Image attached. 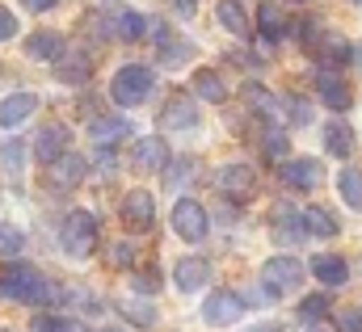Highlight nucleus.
I'll list each match as a JSON object with an SVG mask.
<instances>
[{"mask_svg": "<svg viewBox=\"0 0 362 332\" xmlns=\"http://www.w3.org/2000/svg\"><path fill=\"white\" fill-rule=\"evenodd\" d=\"M0 299L30 303V307H55V303L64 299V290H59L51 278H42L34 265H25V261H8V265L0 269Z\"/></svg>", "mask_w": 362, "mask_h": 332, "instance_id": "f257e3e1", "label": "nucleus"}, {"mask_svg": "<svg viewBox=\"0 0 362 332\" xmlns=\"http://www.w3.org/2000/svg\"><path fill=\"white\" fill-rule=\"evenodd\" d=\"M152 88H156V72H152V68H144V64H127V68H118L114 81H110V101L122 105V109H135V105L148 101Z\"/></svg>", "mask_w": 362, "mask_h": 332, "instance_id": "f03ea898", "label": "nucleus"}, {"mask_svg": "<svg viewBox=\"0 0 362 332\" xmlns=\"http://www.w3.org/2000/svg\"><path fill=\"white\" fill-rule=\"evenodd\" d=\"M303 273H308L303 261H295V256H270L262 265V286H266L270 299H282V295H295L299 290Z\"/></svg>", "mask_w": 362, "mask_h": 332, "instance_id": "7ed1b4c3", "label": "nucleus"}, {"mask_svg": "<svg viewBox=\"0 0 362 332\" xmlns=\"http://www.w3.org/2000/svg\"><path fill=\"white\" fill-rule=\"evenodd\" d=\"M59 244L68 256H89L97 249V219H93L89 211H72L68 219H64V227H59Z\"/></svg>", "mask_w": 362, "mask_h": 332, "instance_id": "20e7f679", "label": "nucleus"}, {"mask_svg": "<svg viewBox=\"0 0 362 332\" xmlns=\"http://www.w3.org/2000/svg\"><path fill=\"white\" fill-rule=\"evenodd\" d=\"M173 232H177L185 244H202L206 232H211V219H206V206L194 202V198H177L173 202Z\"/></svg>", "mask_w": 362, "mask_h": 332, "instance_id": "39448f33", "label": "nucleus"}, {"mask_svg": "<svg viewBox=\"0 0 362 332\" xmlns=\"http://www.w3.org/2000/svg\"><path fill=\"white\" fill-rule=\"evenodd\" d=\"M215 189H219V198H228L232 206H240V202H249L257 194V172L249 165H223L215 172Z\"/></svg>", "mask_w": 362, "mask_h": 332, "instance_id": "423d86ee", "label": "nucleus"}, {"mask_svg": "<svg viewBox=\"0 0 362 332\" xmlns=\"http://www.w3.org/2000/svg\"><path fill=\"white\" fill-rule=\"evenodd\" d=\"M118 219H122L127 232H152V223H156V198L148 189H131L122 198V206H118Z\"/></svg>", "mask_w": 362, "mask_h": 332, "instance_id": "0eeeda50", "label": "nucleus"}, {"mask_svg": "<svg viewBox=\"0 0 362 332\" xmlns=\"http://www.w3.org/2000/svg\"><path fill=\"white\" fill-rule=\"evenodd\" d=\"M245 312H249V303H245L236 290H215V295L202 303V320H206L211 328H228V324H236Z\"/></svg>", "mask_w": 362, "mask_h": 332, "instance_id": "6e6552de", "label": "nucleus"}, {"mask_svg": "<svg viewBox=\"0 0 362 332\" xmlns=\"http://www.w3.org/2000/svg\"><path fill=\"white\" fill-rule=\"evenodd\" d=\"M282 185H291V189H299V194H312L320 181H325V168L316 156H295V160H282Z\"/></svg>", "mask_w": 362, "mask_h": 332, "instance_id": "1a4fd4ad", "label": "nucleus"}, {"mask_svg": "<svg viewBox=\"0 0 362 332\" xmlns=\"http://www.w3.org/2000/svg\"><path fill=\"white\" fill-rule=\"evenodd\" d=\"M68 143H72V131H68L64 122H47V126L38 131V139H34V156H38V165L47 168L51 160H59L64 152H72Z\"/></svg>", "mask_w": 362, "mask_h": 332, "instance_id": "9d476101", "label": "nucleus"}, {"mask_svg": "<svg viewBox=\"0 0 362 332\" xmlns=\"http://www.w3.org/2000/svg\"><path fill=\"white\" fill-rule=\"evenodd\" d=\"M85 172H89V160H85V156L64 152L59 160H51V165H47V181H51L55 189H72V185H81V181H85Z\"/></svg>", "mask_w": 362, "mask_h": 332, "instance_id": "9b49d317", "label": "nucleus"}, {"mask_svg": "<svg viewBox=\"0 0 362 332\" xmlns=\"http://www.w3.org/2000/svg\"><path fill=\"white\" fill-rule=\"evenodd\" d=\"M316 97H320L333 114H346V109H350V101H354V97H350V84L341 81L337 72H329V68H320V72H316Z\"/></svg>", "mask_w": 362, "mask_h": 332, "instance_id": "f8f14e48", "label": "nucleus"}, {"mask_svg": "<svg viewBox=\"0 0 362 332\" xmlns=\"http://www.w3.org/2000/svg\"><path fill=\"white\" fill-rule=\"evenodd\" d=\"M131 165L139 168V172H165V165H169V143H165L160 135L139 139L135 152H131Z\"/></svg>", "mask_w": 362, "mask_h": 332, "instance_id": "ddd939ff", "label": "nucleus"}, {"mask_svg": "<svg viewBox=\"0 0 362 332\" xmlns=\"http://www.w3.org/2000/svg\"><path fill=\"white\" fill-rule=\"evenodd\" d=\"M206 278H211V261H206V256H181L177 269H173V286H177L181 295L202 290V286H206Z\"/></svg>", "mask_w": 362, "mask_h": 332, "instance_id": "4468645a", "label": "nucleus"}, {"mask_svg": "<svg viewBox=\"0 0 362 332\" xmlns=\"http://www.w3.org/2000/svg\"><path fill=\"white\" fill-rule=\"evenodd\" d=\"M160 126L165 131H194L198 126V105H194V97H169L165 101V109H160Z\"/></svg>", "mask_w": 362, "mask_h": 332, "instance_id": "2eb2a0df", "label": "nucleus"}, {"mask_svg": "<svg viewBox=\"0 0 362 332\" xmlns=\"http://www.w3.org/2000/svg\"><path fill=\"white\" fill-rule=\"evenodd\" d=\"M144 30H148V17H144V13H135V8H114V13H110V38H118V42H139V38H148Z\"/></svg>", "mask_w": 362, "mask_h": 332, "instance_id": "dca6fc26", "label": "nucleus"}, {"mask_svg": "<svg viewBox=\"0 0 362 332\" xmlns=\"http://www.w3.org/2000/svg\"><path fill=\"white\" fill-rule=\"evenodd\" d=\"M34 109H38V97L34 93H13V97L0 101V126L4 131H17L21 122L34 118Z\"/></svg>", "mask_w": 362, "mask_h": 332, "instance_id": "f3484780", "label": "nucleus"}, {"mask_svg": "<svg viewBox=\"0 0 362 332\" xmlns=\"http://www.w3.org/2000/svg\"><path fill=\"white\" fill-rule=\"evenodd\" d=\"M257 30H262V38H266L270 47L286 38L291 21H286V13H282V4H278V0H262V4H257Z\"/></svg>", "mask_w": 362, "mask_h": 332, "instance_id": "a211bd4d", "label": "nucleus"}, {"mask_svg": "<svg viewBox=\"0 0 362 332\" xmlns=\"http://www.w3.org/2000/svg\"><path fill=\"white\" fill-rule=\"evenodd\" d=\"M64 51H68V42H64V34H55V30H38V34L25 38V55L38 59V64H55Z\"/></svg>", "mask_w": 362, "mask_h": 332, "instance_id": "6ab92c4d", "label": "nucleus"}, {"mask_svg": "<svg viewBox=\"0 0 362 332\" xmlns=\"http://www.w3.org/2000/svg\"><path fill=\"white\" fill-rule=\"evenodd\" d=\"M299 227H303V236H316V240H333L341 232V223L325 206H303L299 211Z\"/></svg>", "mask_w": 362, "mask_h": 332, "instance_id": "aec40b11", "label": "nucleus"}, {"mask_svg": "<svg viewBox=\"0 0 362 332\" xmlns=\"http://www.w3.org/2000/svg\"><path fill=\"white\" fill-rule=\"evenodd\" d=\"M245 105H249L262 122H278V118H282V101L274 97L266 84H257V81L245 84Z\"/></svg>", "mask_w": 362, "mask_h": 332, "instance_id": "412c9836", "label": "nucleus"}, {"mask_svg": "<svg viewBox=\"0 0 362 332\" xmlns=\"http://www.w3.org/2000/svg\"><path fill=\"white\" fill-rule=\"evenodd\" d=\"M131 135V122L127 118H114V114H101V118H93L89 122V139L97 148H114L118 139H127Z\"/></svg>", "mask_w": 362, "mask_h": 332, "instance_id": "4be33fe9", "label": "nucleus"}, {"mask_svg": "<svg viewBox=\"0 0 362 332\" xmlns=\"http://www.w3.org/2000/svg\"><path fill=\"white\" fill-rule=\"evenodd\" d=\"M189 88H194V97H202V101H211V105H223V101H228V84H223V76H219L215 68H198L194 81H189Z\"/></svg>", "mask_w": 362, "mask_h": 332, "instance_id": "5701e85b", "label": "nucleus"}, {"mask_svg": "<svg viewBox=\"0 0 362 332\" xmlns=\"http://www.w3.org/2000/svg\"><path fill=\"white\" fill-rule=\"evenodd\" d=\"M270 232L278 244H299L303 240V227H299V211L295 206H274Z\"/></svg>", "mask_w": 362, "mask_h": 332, "instance_id": "b1692460", "label": "nucleus"}, {"mask_svg": "<svg viewBox=\"0 0 362 332\" xmlns=\"http://www.w3.org/2000/svg\"><path fill=\"white\" fill-rule=\"evenodd\" d=\"M316 59H320L329 72H337V68H346V64L354 59V47H350L341 34H329L325 42H316Z\"/></svg>", "mask_w": 362, "mask_h": 332, "instance_id": "393cba45", "label": "nucleus"}, {"mask_svg": "<svg viewBox=\"0 0 362 332\" xmlns=\"http://www.w3.org/2000/svg\"><path fill=\"white\" fill-rule=\"evenodd\" d=\"M325 152L337 156V160H350V152H354V131H350V122H341V118L325 122Z\"/></svg>", "mask_w": 362, "mask_h": 332, "instance_id": "a878e982", "label": "nucleus"}, {"mask_svg": "<svg viewBox=\"0 0 362 332\" xmlns=\"http://www.w3.org/2000/svg\"><path fill=\"white\" fill-rule=\"evenodd\" d=\"M312 273H316L325 286H341V282H350V265H346V256H337V252H320V256H312Z\"/></svg>", "mask_w": 362, "mask_h": 332, "instance_id": "bb28decb", "label": "nucleus"}, {"mask_svg": "<svg viewBox=\"0 0 362 332\" xmlns=\"http://www.w3.org/2000/svg\"><path fill=\"white\" fill-rule=\"evenodd\" d=\"M215 17H219V25H223L228 34L249 38V13H245L240 0H215Z\"/></svg>", "mask_w": 362, "mask_h": 332, "instance_id": "cd10ccee", "label": "nucleus"}, {"mask_svg": "<svg viewBox=\"0 0 362 332\" xmlns=\"http://www.w3.org/2000/svg\"><path fill=\"white\" fill-rule=\"evenodd\" d=\"M55 76L64 84H89V76H93V59L89 55H59L55 59Z\"/></svg>", "mask_w": 362, "mask_h": 332, "instance_id": "c85d7f7f", "label": "nucleus"}, {"mask_svg": "<svg viewBox=\"0 0 362 332\" xmlns=\"http://www.w3.org/2000/svg\"><path fill=\"white\" fill-rule=\"evenodd\" d=\"M156 55H160V64H165V68H177V64H185V59L194 55V47H189L185 38H173V34L165 30V34L156 38Z\"/></svg>", "mask_w": 362, "mask_h": 332, "instance_id": "c756f323", "label": "nucleus"}, {"mask_svg": "<svg viewBox=\"0 0 362 332\" xmlns=\"http://www.w3.org/2000/svg\"><path fill=\"white\" fill-rule=\"evenodd\" d=\"M337 194L350 211H362V168H346L337 172Z\"/></svg>", "mask_w": 362, "mask_h": 332, "instance_id": "7c9ffc66", "label": "nucleus"}, {"mask_svg": "<svg viewBox=\"0 0 362 332\" xmlns=\"http://www.w3.org/2000/svg\"><path fill=\"white\" fill-rule=\"evenodd\" d=\"M118 312H122L135 328H152V324H156V312H152V303H144V299H122Z\"/></svg>", "mask_w": 362, "mask_h": 332, "instance_id": "2f4dec72", "label": "nucleus"}, {"mask_svg": "<svg viewBox=\"0 0 362 332\" xmlns=\"http://www.w3.org/2000/svg\"><path fill=\"white\" fill-rule=\"evenodd\" d=\"M329 312H333V299H329V295H308V299L299 303V320H303V324H320Z\"/></svg>", "mask_w": 362, "mask_h": 332, "instance_id": "473e14b6", "label": "nucleus"}, {"mask_svg": "<svg viewBox=\"0 0 362 332\" xmlns=\"http://www.w3.org/2000/svg\"><path fill=\"white\" fill-rule=\"evenodd\" d=\"M286 148H291V143H286L282 126H278V122H266V135H262V152H266L270 160H282V156H286Z\"/></svg>", "mask_w": 362, "mask_h": 332, "instance_id": "72a5a7b5", "label": "nucleus"}, {"mask_svg": "<svg viewBox=\"0 0 362 332\" xmlns=\"http://www.w3.org/2000/svg\"><path fill=\"white\" fill-rule=\"evenodd\" d=\"M0 165L8 168V172H21V165H25V143H21V139L0 143Z\"/></svg>", "mask_w": 362, "mask_h": 332, "instance_id": "f704fd0d", "label": "nucleus"}, {"mask_svg": "<svg viewBox=\"0 0 362 332\" xmlns=\"http://www.w3.org/2000/svg\"><path fill=\"white\" fill-rule=\"evenodd\" d=\"M165 172H169V185L177 189L181 181H194V172H198V160H194V156H185V160H177V165L169 160V165H165Z\"/></svg>", "mask_w": 362, "mask_h": 332, "instance_id": "c9c22d12", "label": "nucleus"}, {"mask_svg": "<svg viewBox=\"0 0 362 332\" xmlns=\"http://www.w3.org/2000/svg\"><path fill=\"white\" fill-rule=\"evenodd\" d=\"M30 332H72V324H68L64 316H55V312H38L34 324H30Z\"/></svg>", "mask_w": 362, "mask_h": 332, "instance_id": "e433bc0d", "label": "nucleus"}, {"mask_svg": "<svg viewBox=\"0 0 362 332\" xmlns=\"http://www.w3.org/2000/svg\"><path fill=\"white\" fill-rule=\"evenodd\" d=\"M21 244H25V236H21L17 227L0 223V252H4V256H17V252H21Z\"/></svg>", "mask_w": 362, "mask_h": 332, "instance_id": "4c0bfd02", "label": "nucleus"}, {"mask_svg": "<svg viewBox=\"0 0 362 332\" xmlns=\"http://www.w3.org/2000/svg\"><path fill=\"white\" fill-rule=\"evenodd\" d=\"M282 105L291 109V122H295V126H303V122H312V105H308L303 97H286Z\"/></svg>", "mask_w": 362, "mask_h": 332, "instance_id": "58836bf2", "label": "nucleus"}, {"mask_svg": "<svg viewBox=\"0 0 362 332\" xmlns=\"http://www.w3.org/2000/svg\"><path fill=\"white\" fill-rule=\"evenodd\" d=\"M135 290H139V295H156V290H160V269H156V265H148V269L135 278Z\"/></svg>", "mask_w": 362, "mask_h": 332, "instance_id": "ea45409f", "label": "nucleus"}, {"mask_svg": "<svg viewBox=\"0 0 362 332\" xmlns=\"http://www.w3.org/2000/svg\"><path fill=\"white\" fill-rule=\"evenodd\" d=\"M337 328L341 332H362V307H341V312H337Z\"/></svg>", "mask_w": 362, "mask_h": 332, "instance_id": "a19ab883", "label": "nucleus"}, {"mask_svg": "<svg viewBox=\"0 0 362 332\" xmlns=\"http://www.w3.org/2000/svg\"><path fill=\"white\" fill-rule=\"evenodd\" d=\"M17 30H21V25H17L13 8H8V4H0V42H13V38H17Z\"/></svg>", "mask_w": 362, "mask_h": 332, "instance_id": "79ce46f5", "label": "nucleus"}, {"mask_svg": "<svg viewBox=\"0 0 362 332\" xmlns=\"http://www.w3.org/2000/svg\"><path fill=\"white\" fill-rule=\"evenodd\" d=\"M110 265H118V269L135 265V244H114V249H110Z\"/></svg>", "mask_w": 362, "mask_h": 332, "instance_id": "37998d69", "label": "nucleus"}, {"mask_svg": "<svg viewBox=\"0 0 362 332\" xmlns=\"http://www.w3.org/2000/svg\"><path fill=\"white\" fill-rule=\"evenodd\" d=\"M21 4H25L30 13H47V8H55L59 0H21Z\"/></svg>", "mask_w": 362, "mask_h": 332, "instance_id": "c03bdc74", "label": "nucleus"}, {"mask_svg": "<svg viewBox=\"0 0 362 332\" xmlns=\"http://www.w3.org/2000/svg\"><path fill=\"white\" fill-rule=\"evenodd\" d=\"M173 4H177L181 13H185V17H189V13H194V0H173Z\"/></svg>", "mask_w": 362, "mask_h": 332, "instance_id": "a18cd8bd", "label": "nucleus"}, {"mask_svg": "<svg viewBox=\"0 0 362 332\" xmlns=\"http://www.w3.org/2000/svg\"><path fill=\"white\" fill-rule=\"evenodd\" d=\"M249 332H282L278 324H257V328H249Z\"/></svg>", "mask_w": 362, "mask_h": 332, "instance_id": "49530a36", "label": "nucleus"}, {"mask_svg": "<svg viewBox=\"0 0 362 332\" xmlns=\"http://www.w3.org/2000/svg\"><path fill=\"white\" fill-rule=\"evenodd\" d=\"M105 332H122V328H105Z\"/></svg>", "mask_w": 362, "mask_h": 332, "instance_id": "de8ad7c7", "label": "nucleus"}, {"mask_svg": "<svg viewBox=\"0 0 362 332\" xmlns=\"http://www.w3.org/2000/svg\"><path fill=\"white\" fill-rule=\"evenodd\" d=\"M0 332H8V328H0Z\"/></svg>", "mask_w": 362, "mask_h": 332, "instance_id": "09e8293b", "label": "nucleus"}]
</instances>
